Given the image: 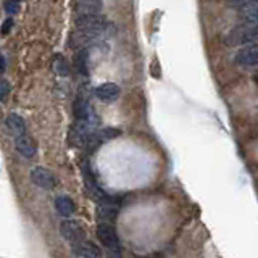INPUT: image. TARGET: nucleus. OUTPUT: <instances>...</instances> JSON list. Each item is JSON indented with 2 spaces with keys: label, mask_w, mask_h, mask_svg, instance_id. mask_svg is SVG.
I'll use <instances>...</instances> for the list:
<instances>
[{
  "label": "nucleus",
  "mask_w": 258,
  "mask_h": 258,
  "mask_svg": "<svg viewBox=\"0 0 258 258\" xmlns=\"http://www.w3.org/2000/svg\"><path fill=\"white\" fill-rule=\"evenodd\" d=\"M15 147H16V152H18L20 155L24 158H32L37 152V145H36L34 139L29 137L28 134H21V136L16 137Z\"/></svg>",
  "instance_id": "nucleus-6"
},
{
  "label": "nucleus",
  "mask_w": 258,
  "mask_h": 258,
  "mask_svg": "<svg viewBox=\"0 0 258 258\" xmlns=\"http://www.w3.org/2000/svg\"><path fill=\"white\" fill-rule=\"evenodd\" d=\"M60 232L71 245H76L84 240V231L81 228V224L75 220H64L60 226Z\"/></svg>",
  "instance_id": "nucleus-3"
},
{
  "label": "nucleus",
  "mask_w": 258,
  "mask_h": 258,
  "mask_svg": "<svg viewBox=\"0 0 258 258\" xmlns=\"http://www.w3.org/2000/svg\"><path fill=\"white\" fill-rule=\"evenodd\" d=\"M118 204L115 200L107 199L105 197L103 200L99 202V207H97V220L99 223H111L116 220L118 216Z\"/></svg>",
  "instance_id": "nucleus-4"
},
{
  "label": "nucleus",
  "mask_w": 258,
  "mask_h": 258,
  "mask_svg": "<svg viewBox=\"0 0 258 258\" xmlns=\"http://www.w3.org/2000/svg\"><path fill=\"white\" fill-rule=\"evenodd\" d=\"M18 7H20L18 0H7V2H5V12L8 15H15V13H18Z\"/></svg>",
  "instance_id": "nucleus-15"
},
{
  "label": "nucleus",
  "mask_w": 258,
  "mask_h": 258,
  "mask_svg": "<svg viewBox=\"0 0 258 258\" xmlns=\"http://www.w3.org/2000/svg\"><path fill=\"white\" fill-rule=\"evenodd\" d=\"M5 124H7L8 131H10V134L15 137H18L21 134H26V123H24V119L20 115H16V113L8 115Z\"/></svg>",
  "instance_id": "nucleus-10"
},
{
  "label": "nucleus",
  "mask_w": 258,
  "mask_h": 258,
  "mask_svg": "<svg viewBox=\"0 0 258 258\" xmlns=\"http://www.w3.org/2000/svg\"><path fill=\"white\" fill-rule=\"evenodd\" d=\"M240 16H242V24L248 28H256L258 26V2L247 4L239 8Z\"/></svg>",
  "instance_id": "nucleus-8"
},
{
  "label": "nucleus",
  "mask_w": 258,
  "mask_h": 258,
  "mask_svg": "<svg viewBox=\"0 0 258 258\" xmlns=\"http://www.w3.org/2000/svg\"><path fill=\"white\" fill-rule=\"evenodd\" d=\"M55 207H56V210H58V213H60L61 216H64V218H70L73 213H75V210H76L75 202H73V200H71L70 197H67V196L56 197V199H55Z\"/></svg>",
  "instance_id": "nucleus-12"
},
{
  "label": "nucleus",
  "mask_w": 258,
  "mask_h": 258,
  "mask_svg": "<svg viewBox=\"0 0 258 258\" xmlns=\"http://www.w3.org/2000/svg\"><path fill=\"white\" fill-rule=\"evenodd\" d=\"M12 26H13V20H12V18L5 20V23L2 24V34H4V36L8 34V32H10V29H12Z\"/></svg>",
  "instance_id": "nucleus-17"
},
{
  "label": "nucleus",
  "mask_w": 258,
  "mask_h": 258,
  "mask_svg": "<svg viewBox=\"0 0 258 258\" xmlns=\"http://www.w3.org/2000/svg\"><path fill=\"white\" fill-rule=\"evenodd\" d=\"M71 247H73V252H75L79 258H102L100 248L95 244H92V242L83 240V242H79V244L71 245Z\"/></svg>",
  "instance_id": "nucleus-9"
},
{
  "label": "nucleus",
  "mask_w": 258,
  "mask_h": 258,
  "mask_svg": "<svg viewBox=\"0 0 258 258\" xmlns=\"http://www.w3.org/2000/svg\"><path fill=\"white\" fill-rule=\"evenodd\" d=\"M253 81H255V83L258 84V71L255 73V75H253Z\"/></svg>",
  "instance_id": "nucleus-19"
},
{
  "label": "nucleus",
  "mask_w": 258,
  "mask_h": 258,
  "mask_svg": "<svg viewBox=\"0 0 258 258\" xmlns=\"http://www.w3.org/2000/svg\"><path fill=\"white\" fill-rule=\"evenodd\" d=\"M87 64H89V56H87V50L86 48H81V50L76 53L75 56V70L78 75L86 76L87 75Z\"/></svg>",
  "instance_id": "nucleus-13"
},
{
  "label": "nucleus",
  "mask_w": 258,
  "mask_h": 258,
  "mask_svg": "<svg viewBox=\"0 0 258 258\" xmlns=\"http://www.w3.org/2000/svg\"><path fill=\"white\" fill-rule=\"evenodd\" d=\"M18 2H20V0H18Z\"/></svg>",
  "instance_id": "nucleus-20"
},
{
  "label": "nucleus",
  "mask_w": 258,
  "mask_h": 258,
  "mask_svg": "<svg viewBox=\"0 0 258 258\" xmlns=\"http://www.w3.org/2000/svg\"><path fill=\"white\" fill-rule=\"evenodd\" d=\"M4 68H5V58H4L2 55H0V71H2Z\"/></svg>",
  "instance_id": "nucleus-18"
},
{
  "label": "nucleus",
  "mask_w": 258,
  "mask_h": 258,
  "mask_svg": "<svg viewBox=\"0 0 258 258\" xmlns=\"http://www.w3.org/2000/svg\"><path fill=\"white\" fill-rule=\"evenodd\" d=\"M95 95L99 100L111 103L119 97V87L115 83H103L95 87Z\"/></svg>",
  "instance_id": "nucleus-7"
},
{
  "label": "nucleus",
  "mask_w": 258,
  "mask_h": 258,
  "mask_svg": "<svg viewBox=\"0 0 258 258\" xmlns=\"http://www.w3.org/2000/svg\"><path fill=\"white\" fill-rule=\"evenodd\" d=\"M10 95V84L7 81H0V102H5Z\"/></svg>",
  "instance_id": "nucleus-16"
},
{
  "label": "nucleus",
  "mask_w": 258,
  "mask_h": 258,
  "mask_svg": "<svg viewBox=\"0 0 258 258\" xmlns=\"http://www.w3.org/2000/svg\"><path fill=\"white\" fill-rule=\"evenodd\" d=\"M78 18L81 16H91V15H99L100 13V5L97 0H81L78 8H76Z\"/></svg>",
  "instance_id": "nucleus-11"
},
{
  "label": "nucleus",
  "mask_w": 258,
  "mask_h": 258,
  "mask_svg": "<svg viewBox=\"0 0 258 258\" xmlns=\"http://www.w3.org/2000/svg\"><path fill=\"white\" fill-rule=\"evenodd\" d=\"M52 68H53V71L56 73L58 76H67L68 75V71H70V68H68V61L64 60V56L61 55V53H56L53 58H52Z\"/></svg>",
  "instance_id": "nucleus-14"
},
{
  "label": "nucleus",
  "mask_w": 258,
  "mask_h": 258,
  "mask_svg": "<svg viewBox=\"0 0 258 258\" xmlns=\"http://www.w3.org/2000/svg\"><path fill=\"white\" fill-rule=\"evenodd\" d=\"M31 181L34 182L37 187H42V189H47V190L53 189L55 185H56V177H55V174L50 171V169L42 168V166L32 168V171H31Z\"/></svg>",
  "instance_id": "nucleus-2"
},
{
  "label": "nucleus",
  "mask_w": 258,
  "mask_h": 258,
  "mask_svg": "<svg viewBox=\"0 0 258 258\" xmlns=\"http://www.w3.org/2000/svg\"><path fill=\"white\" fill-rule=\"evenodd\" d=\"M97 237H99L102 245L105 247V252H107V250L121 248L116 229L111 223H99V226H97Z\"/></svg>",
  "instance_id": "nucleus-1"
},
{
  "label": "nucleus",
  "mask_w": 258,
  "mask_h": 258,
  "mask_svg": "<svg viewBox=\"0 0 258 258\" xmlns=\"http://www.w3.org/2000/svg\"><path fill=\"white\" fill-rule=\"evenodd\" d=\"M234 60H236L239 67H245V68L258 67V45H247L239 48Z\"/></svg>",
  "instance_id": "nucleus-5"
}]
</instances>
